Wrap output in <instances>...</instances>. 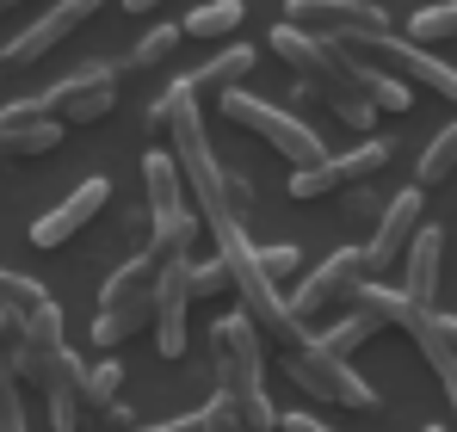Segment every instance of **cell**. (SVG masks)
Returning <instances> with one entry per match:
<instances>
[{"label":"cell","instance_id":"cell-1","mask_svg":"<svg viewBox=\"0 0 457 432\" xmlns=\"http://www.w3.org/2000/svg\"><path fill=\"white\" fill-rule=\"evenodd\" d=\"M266 50L272 56H285L297 80L315 87V99H328L334 105V118L340 124H353V130H371L378 124V105L365 99V87H359V56L353 50H340L334 37H321V31H309L297 19H285V25H272V37H266Z\"/></svg>","mask_w":457,"mask_h":432},{"label":"cell","instance_id":"cell-2","mask_svg":"<svg viewBox=\"0 0 457 432\" xmlns=\"http://www.w3.org/2000/svg\"><path fill=\"white\" fill-rule=\"evenodd\" d=\"M211 235H217V253L228 260V272H235V296H241V309L253 315V328L266 334V346H278V353H297V346H309L315 334L303 328V315L291 309V296L278 290V278L260 266V247L247 241V228H241V216H211L204 222Z\"/></svg>","mask_w":457,"mask_h":432},{"label":"cell","instance_id":"cell-3","mask_svg":"<svg viewBox=\"0 0 457 432\" xmlns=\"http://www.w3.org/2000/svg\"><path fill=\"white\" fill-rule=\"evenodd\" d=\"M211 353H217V389L235 402L241 427L247 432H278V408L266 395V334L253 328V315H228L211 334Z\"/></svg>","mask_w":457,"mask_h":432},{"label":"cell","instance_id":"cell-4","mask_svg":"<svg viewBox=\"0 0 457 432\" xmlns=\"http://www.w3.org/2000/svg\"><path fill=\"white\" fill-rule=\"evenodd\" d=\"M118 80H124V62H87L80 74L56 80L50 93L37 99H12L0 118H62V124H99L112 105H118Z\"/></svg>","mask_w":457,"mask_h":432},{"label":"cell","instance_id":"cell-5","mask_svg":"<svg viewBox=\"0 0 457 432\" xmlns=\"http://www.w3.org/2000/svg\"><path fill=\"white\" fill-rule=\"evenodd\" d=\"M285 377L303 389V395H315V402H334V408H359V414H371L378 408V389L353 370V359H340V353H328L321 340H309V346H297V353H285Z\"/></svg>","mask_w":457,"mask_h":432},{"label":"cell","instance_id":"cell-6","mask_svg":"<svg viewBox=\"0 0 457 432\" xmlns=\"http://www.w3.org/2000/svg\"><path fill=\"white\" fill-rule=\"evenodd\" d=\"M223 118H228V124H241V130H253L266 148H278V154H285V161H297V167H309V161H321V154H328L321 137L309 130L303 118H291L285 105L253 99V93H241V87H228V93H223Z\"/></svg>","mask_w":457,"mask_h":432},{"label":"cell","instance_id":"cell-7","mask_svg":"<svg viewBox=\"0 0 457 432\" xmlns=\"http://www.w3.org/2000/svg\"><path fill=\"white\" fill-rule=\"evenodd\" d=\"M334 44H340V50H359V56H383V62H395L402 80H414V87H427V93H439V99L457 105V69L439 62L427 44L395 37V31H353V37H334Z\"/></svg>","mask_w":457,"mask_h":432},{"label":"cell","instance_id":"cell-8","mask_svg":"<svg viewBox=\"0 0 457 432\" xmlns=\"http://www.w3.org/2000/svg\"><path fill=\"white\" fill-rule=\"evenodd\" d=\"M389 154H395V148L383 143V137H365V143L353 148V154H321V161H309V167H297L285 192H291L297 204H315V198H334L340 186H359V179H371V173H383V167H389Z\"/></svg>","mask_w":457,"mask_h":432},{"label":"cell","instance_id":"cell-9","mask_svg":"<svg viewBox=\"0 0 457 432\" xmlns=\"http://www.w3.org/2000/svg\"><path fill=\"white\" fill-rule=\"evenodd\" d=\"M99 6H105V0H56L50 12H37V19H31V25H25V31L0 50V69H31V62H44L62 37H75L80 25L99 12Z\"/></svg>","mask_w":457,"mask_h":432},{"label":"cell","instance_id":"cell-10","mask_svg":"<svg viewBox=\"0 0 457 432\" xmlns=\"http://www.w3.org/2000/svg\"><path fill=\"white\" fill-rule=\"evenodd\" d=\"M365 278H371V260H365V247H340V253H328V260L309 272L303 285H297L291 309H297V315L309 321V315H321V309H334V303H353Z\"/></svg>","mask_w":457,"mask_h":432},{"label":"cell","instance_id":"cell-11","mask_svg":"<svg viewBox=\"0 0 457 432\" xmlns=\"http://www.w3.org/2000/svg\"><path fill=\"white\" fill-rule=\"evenodd\" d=\"M420 228H427V186H408V192H395V198H389V211H383L378 235L365 241V260H371V272H389V266H402Z\"/></svg>","mask_w":457,"mask_h":432},{"label":"cell","instance_id":"cell-12","mask_svg":"<svg viewBox=\"0 0 457 432\" xmlns=\"http://www.w3.org/2000/svg\"><path fill=\"white\" fill-rule=\"evenodd\" d=\"M186 309H192V260H167L154 285V353L186 359Z\"/></svg>","mask_w":457,"mask_h":432},{"label":"cell","instance_id":"cell-13","mask_svg":"<svg viewBox=\"0 0 457 432\" xmlns=\"http://www.w3.org/2000/svg\"><path fill=\"white\" fill-rule=\"evenodd\" d=\"M105 204H112V179H80L56 211L31 222V247H62V241H75V235L105 211Z\"/></svg>","mask_w":457,"mask_h":432},{"label":"cell","instance_id":"cell-14","mask_svg":"<svg viewBox=\"0 0 457 432\" xmlns=\"http://www.w3.org/2000/svg\"><path fill=\"white\" fill-rule=\"evenodd\" d=\"M297 25H321V37H353V31H389V12L378 0H291Z\"/></svg>","mask_w":457,"mask_h":432},{"label":"cell","instance_id":"cell-15","mask_svg":"<svg viewBox=\"0 0 457 432\" xmlns=\"http://www.w3.org/2000/svg\"><path fill=\"white\" fill-rule=\"evenodd\" d=\"M37 389L50 395V427H56V432H75L80 420H87V364H80L69 346L44 364Z\"/></svg>","mask_w":457,"mask_h":432},{"label":"cell","instance_id":"cell-16","mask_svg":"<svg viewBox=\"0 0 457 432\" xmlns=\"http://www.w3.org/2000/svg\"><path fill=\"white\" fill-rule=\"evenodd\" d=\"M408 334H414L420 359L433 364V377H439V389H445V402H452V420H457V346H452V334H445V315H433V309L414 303Z\"/></svg>","mask_w":457,"mask_h":432},{"label":"cell","instance_id":"cell-17","mask_svg":"<svg viewBox=\"0 0 457 432\" xmlns=\"http://www.w3.org/2000/svg\"><path fill=\"white\" fill-rule=\"evenodd\" d=\"M439 266H445V235H439V228H420L414 247H408V260H402V290H408V303L433 309V296H439Z\"/></svg>","mask_w":457,"mask_h":432},{"label":"cell","instance_id":"cell-18","mask_svg":"<svg viewBox=\"0 0 457 432\" xmlns=\"http://www.w3.org/2000/svg\"><path fill=\"white\" fill-rule=\"evenodd\" d=\"M143 192H149V216L186 211V192H192V186H186L173 148H149V154H143Z\"/></svg>","mask_w":457,"mask_h":432},{"label":"cell","instance_id":"cell-19","mask_svg":"<svg viewBox=\"0 0 457 432\" xmlns=\"http://www.w3.org/2000/svg\"><path fill=\"white\" fill-rule=\"evenodd\" d=\"M62 143V118H0V161H37Z\"/></svg>","mask_w":457,"mask_h":432},{"label":"cell","instance_id":"cell-20","mask_svg":"<svg viewBox=\"0 0 457 432\" xmlns=\"http://www.w3.org/2000/svg\"><path fill=\"white\" fill-rule=\"evenodd\" d=\"M253 69H260V50H253V44H235V50L211 56L204 69H198V74H186V80H192V93H217V99H223L228 87H241V80H247Z\"/></svg>","mask_w":457,"mask_h":432},{"label":"cell","instance_id":"cell-21","mask_svg":"<svg viewBox=\"0 0 457 432\" xmlns=\"http://www.w3.org/2000/svg\"><path fill=\"white\" fill-rule=\"evenodd\" d=\"M383 328H389V321H383V315L371 309V303H353V309H346V315H340V321H334L328 334H315V340H321L328 353H340V359H353V353H359V346H365L371 334H383Z\"/></svg>","mask_w":457,"mask_h":432},{"label":"cell","instance_id":"cell-22","mask_svg":"<svg viewBox=\"0 0 457 432\" xmlns=\"http://www.w3.org/2000/svg\"><path fill=\"white\" fill-rule=\"evenodd\" d=\"M130 432H247V427H241L235 402L217 389L204 408H192V414H179V420H161V427H130Z\"/></svg>","mask_w":457,"mask_h":432},{"label":"cell","instance_id":"cell-23","mask_svg":"<svg viewBox=\"0 0 457 432\" xmlns=\"http://www.w3.org/2000/svg\"><path fill=\"white\" fill-rule=\"evenodd\" d=\"M241 19H247V0H198L179 25H186V37H228Z\"/></svg>","mask_w":457,"mask_h":432},{"label":"cell","instance_id":"cell-24","mask_svg":"<svg viewBox=\"0 0 457 432\" xmlns=\"http://www.w3.org/2000/svg\"><path fill=\"white\" fill-rule=\"evenodd\" d=\"M198 241V211H173V216H154V241L149 253L167 266V260H186V247Z\"/></svg>","mask_w":457,"mask_h":432},{"label":"cell","instance_id":"cell-25","mask_svg":"<svg viewBox=\"0 0 457 432\" xmlns=\"http://www.w3.org/2000/svg\"><path fill=\"white\" fill-rule=\"evenodd\" d=\"M457 173V124H445L433 143H427V154H420V167H414V186H445Z\"/></svg>","mask_w":457,"mask_h":432},{"label":"cell","instance_id":"cell-26","mask_svg":"<svg viewBox=\"0 0 457 432\" xmlns=\"http://www.w3.org/2000/svg\"><path fill=\"white\" fill-rule=\"evenodd\" d=\"M408 37L414 44H452L457 37V0H433L408 19Z\"/></svg>","mask_w":457,"mask_h":432},{"label":"cell","instance_id":"cell-27","mask_svg":"<svg viewBox=\"0 0 457 432\" xmlns=\"http://www.w3.org/2000/svg\"><path fill=\"white\" fill-rule=\"evenodd\" d=\"M179 37H186V25H154V31H143V37H137V50L124 56V74H137V69H154V62H167V56L179 50Z\"/></svg>","mask_w":457,"mask_h":432},{"label":"cell","instance_id":"cell-28","mask_svg":"<svg viewBox=\"0 0 457 432\" xmlns=\"http://www.w3.org/2000/svg\"><path fill=\"white\" fill-rule=\"evenodd\" d=\"M118 389H124V364L118 359L87 364V414H105V408L118 402Z\"/></svg>","mask_w":457,"mask_h":432},{"label":"cell","instance_id":"cell-29","mask_svg":"<svg viewBox=\"0 0 457 432\" xmlns=\"http://www.w3.org/2000/svg\"><path fill=\"white\" fill-rule=\"evenodd\" d=\"M37 309V303H50V290L37 285V278H19V272H0V309Z\"/></svg>","mask_w":457,"mask_h":432},{"label":"cell","instance_id":"cell-30","mask_svg":"<svg viewBox=\"0 0 457 432\" xmlns=\"http://www.w3.org/2000/svg\"><path fill=\"white\" fill-rule=\"evenodd\" d=\"M223 290H235V272H228L223 253L204 260V266H192V296H223Z\"/></svg>","mask_w":457,"mask_h":432},{"label":"cell","instance_id":"cell-31","mask_svg":"<svg viewBox=\"0 0 457 432\" xmlns=\"http://www.w3.org/2000/svg\"><path fill=\"white\" fill-rule=\"evenodd\" d=\"M260 266H266V272H272V278L285 285L291 272H303V253H297L291 241H272V247H260Z\"/></svg>","mask_w":457,"mask_h":432},{"label":"cell","instance_id":"cell-32","mask_svg":"<svg viewBox=\"0 0 457 432\" xmlns=\"http://www.w3.org/2000/svg\"><path fill=\"white\" fill-rule=\"evenodd\" d=\"M278 432H334V427H321L315 414H303V408H297V414H278Z\"/></svg>","mask_w":457,"mask_h":432},{"label":"cell","instance_id":"cell-33","mask_svg":"<svg viewBox=\"0 0 457 432\" xmlns=\"http://www.w3.org/2000/svg\"><path fill=\"white\" fill-rule=\"evenodd\" d=\"M427 432H445V427H427Z\"/></svg>","mask_w":457,"mask_h":432},{"label":"cell","instance_id":"cell-34","mask_svg":"<svg viewBox=\"0 0 457 432\" xmlns=\"http://www.w3.org/2000/svg\"><path fill=\"white\" fill-rule=\"evenodd\" d=\"M0 12H6V0H0Z\"/></svg>","mask_w":457,"mask_h":432},{"label":"cell","instance_id":"cell-35","mask_svg":"<svg viewBox=\"0 0 457 432\" xmlns=\"http://www.w3.org/2000/svg\"><path fill=\"white\" fill-rule=\"evenodd\" d=\"M0 74H6V69H0Z\"/></svg>","mask_w":457,"mask_h":432}]
</instances>
